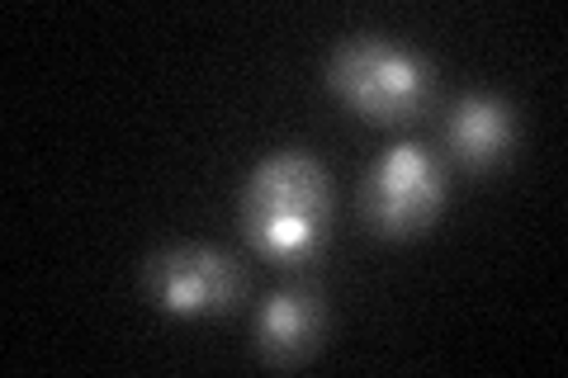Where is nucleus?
<instances>
[{
    "label": "nucleus",
    "mask_w": 568,
    "mask_h": 378,
    "mask_svg": "<svg viewBox=\"0 0 568 378\" xmlns=\"http://www.w3.org/2000/svg\"><path fill=\"white\" fill-rule=\"evenodd\" d=\"M327 327L323 294L308 284H284L256 313V355L265 365H298L304 355L317 350Z\"/></svg>",
    "instance_id": "nucleus-5"
},
{
    "label": "nucleus",
    "mask_w": 568,
    "mask_h": 378,
    "mask_svg": "<svg viewBox=\"0 0 568 378\" xmlns=\"http://www.w3.org/2000/svg\"><path fill=\"white\" fill-rule=\"evenodd\" d=\"M327 90L369 123H407L432 100V62L379 33H351L327 62Z\"/></svg>",
    "instance_id": "nucleus-2"
},
{
    "label": "nucleus",
    "mask_w": 568,
    "mask_h": 378,
    "mask_svg": "<svg viewBox=\"0 0 568 378\" xmlns=\"http://www.w3.org/2000/svg\"><path fill=\"white\" fill-rule=\"evenodd\" d=\"M440 213V166L422 142L388 147L365 175V218L379 237H413Z\"/></svg>",
    "instance_id": "nucleus-3"
},
{
    "label": "nucleus",
    "mask_w": 568,
    "mask_h": 378,
    "mask_svg": "<svg viewBox=\"0 0 568 378\" xmlns=\"http://www.w3.org/2000/svg\"><path fill=\"white\" fill-rule=\"evenodd\" d=\"M148 294L175 317H219L242 298V269L209 246H171L148 260Z\"/></svg>",
    "instance_id": "nucleus-4"
},
{
    "label": "nucleus",
    "mask_w": 568,
    "mask_h": 378,
    "mask_svg": "<svg viewBox=\"0 0 568 378\" xmlns=\"http://www.w3.org/2000/svg\"><path fill=\"white\" fill-rule=\"evenodd\" d=\"M511 137H517V119L497 95H465L446 114V152L465 171L503 166Z\"/></svg>",
    "instance_id": "nucleus-6"
},
{
    "label": "nucleus",
    "mask_w": 568,
    "mask_h": 378,
    "mask_svg": "<svg viewBox=\"0 0 568 378\" xmlns=\"http://www.w3.org/2000/svg\"><path fill=\"white\" fill-rule=\"evenodd\" d=\"M242 232L271 260H308L327 232V171L308 152H271L242 190Z\"/></svg>",
    "instance_id": "nucleus-1"
}]
</instances>
